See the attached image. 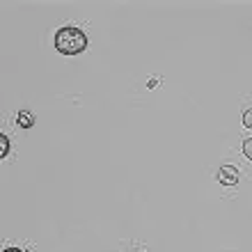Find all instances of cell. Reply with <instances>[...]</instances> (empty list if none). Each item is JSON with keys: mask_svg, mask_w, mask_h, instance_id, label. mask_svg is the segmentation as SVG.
<instances>
[{"mask_svg": "<svg viewBox=\"0 0 252 252\" xmlns=\"http://www.w3.org/2000/svg\"><path fill=\"white\" fill-rule=\"evenodd\" d=\"M218 177H220V184L234 186V184L239 181V170H236L234 165H222L220 167V172H218Z\"/></svg>", "mask_w": 252, "mask_h": 252, "instance_id": "obj_2", "label": "cell"}, {"mask_svg": "<svg viewBox=\"0 0 252 252\" xmlns=\"http://www.w3.org/2000/svg\"><path fill=\"white\" fill-rule=\"evenodd\" d=\"M34 124V117L30 113H26V110H23V113H19V126H23V128H30V126Z\"/></svg>", "mask_w": 252, "mask_h": 252, "instance_id": "obj_3", "label": "cell"}, {"mask_svg": "<svg viewBox=\"0 0 252 252\" xmlns=\"http://www.w3.org/2000/svg\"><path fill=\"white\" fill-rule=\"evenodd\" d=\"M243 124H246L248 128H252V108L246 110V115H243Z\"/></svg>", "mask_w": 252, "mask_h": 252, "instance_id": "obj_6", "label": "cell"}, {"mask_svg": "<svg viewBox=\"0 0 252 252\" xmlns=\"http://www.w3.org/2000/svg\"><path fill=\"white\" fill-rule=\"evenodd\" d=\"M55 48L64 55H78L87 48V37L78 28L66 26L62 30H58V34H55Z\"/></svg>", "mask_w": 252, "mask_h": 252, "instance_id": "obj_1", "label": "cell"}, {"mask_svg": "<svg viewBox=\"0 0 252 252\" xmlns=\"http://www.w3.org/2000/svg\"><path fill=\"white\" fill-rule=\"evenodd\" d=\"M7 152H9V140H7V135H0V156L5 158Z\"/></svg>", "mask_w": 252, "mask_h": 252, "instance_id": "obj_4", "label": "cell"}, {"mask_svg": "<svg viewBox=\"0 0 252 252\" xmlns=\"http://www.w3.org/2000/svg\"><path fill=\"white\" fill-rule=\"evenodd\" d=\"M243 154H246L248 158L252 160V138H248L246 142H243Z\"/></svg>", "mask_w": 252, "mask_h": 252, "instance_id": "obj_5", "label": "cell"}, {"mask_svg": "<svg viewBox=\"0 0 252 252\" xmlns=\"http://www.w3.org/2000/svg\"><path fill=\"white\" fill-rule=\"evenodd\" d=\"M2 252H23L21 248H7V250H2Z\"/></svg>", "mask_w": 252, "mask_h": 252, "instance_id": "obj_7", "label": "cell"}]
</instances>
